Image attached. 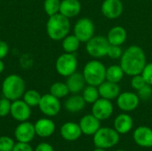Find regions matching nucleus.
<instances>
[{"label": "nucleus", "instance_id": "obj_1", "mask_svg": "<svg viewBox=\"0 0 152 151\" xmlns=\"http://www.w3.org/2000/svg\"><path fill=\"white\" fill-rule=\"evenodd\" d=\"M144 51L138 45H131L126 48L120 58V66L127 76L142 74L146 65Z\"/></svg>", "mask_w": 152, "mask_h": 151}, {"label": "nucleus", "instance_id": "obj_2", "mask_svg": "<svg viewBox=\"0 0 152 151\" xmlns=\"http://www.w3.org/2000/svg\"><path fill=\"white\" fill-rule=\"evenodd\" d=\"M69 30L70 22L69 18L60 12L49 16L46 22V33L52 40H62L69 35Z\"/></svg>", "mask_w": 152, "mask_h": 151}, {"label": "nucleus", "instance_id": "obj_3", "mask_svg": "<svg viewBox=\"0 0 152 151\" xmlns=\"http://www.w3.org/2000/svg\"><path fill=\"white\" fill-rule=\"evenodd\" d=\"M26 91L24 79L16 74L7 76L2 83L3 96L12 101L20 99Z\"/></svg>", "mask_w": 152, "mask_h": 151}, {"label": "nucleus", "instance_id": "obj_4", "mask_svg": "<svg viewBox=\"0 0 152 151\" xmlns=\"http://www.w3.org/2000/svg\"><path fill=\"white\" fill-rule=\"evenodd\" d=\"M82 74L87 85L98 87L106 80V67L101 61L92 60L85 65Z\"/></svg>", "mask_w": 152, "mask_h": 151}, {"label": "nucleus", "instance_id": "obj_5", "mask_svg": "<svg viewBox=\"0 0 152 151\" xmlns=\"http://www.w3.org/2000/svg\"><path fill=\"white\" fill-rule=\"evenodd\" d=\"M119 142V133L110 127L100 128L94 135V144L96 148L110 149L116 146Z\"/></svg>", "mask_w": 152, "mask_h": 151}, {"label": "nucleus", "instance_id": "obj_6", "mask_svg": "<svg viewBox=\"0 0 152 151\" xmlns=\"http://www.w3.org/2000/svg\"><path fill=\"white\" fill-rule=\"evenodd\" d=\"M55 69L59 75L62 77H69L77 69V59L74 53H64L60 55L55 61Z\"/></svg>", "mask_w": 152, "mask_h": 151}, {"label": "nucleus", "instance_id": "obj_7", "mask_svg": "<svg viewBox=\"0 0 152 151\" xmlns=\"http://www.w3.org/2000/svg\"><path fill=\"white\" fill-rule=\"evenodd\" d=\"M110 43L107 37L102 36H94L86 42V49L87 53L94 58H102L107 55Z\"/></svg>", "mask_w": 152, "mask_h": 151}, {"label": "nucleus", "instance_id": "obj_8", "mask_svg": "<svg viewBox=\"0 0 152 151\" xmlns=\"http://www.w3.org/2000/svg\"><path fill=\"white\" fill-rule=\"evenodd\" d=\"M40 111L46 117H55L61 111V104L60 99L52 95L51 93H46L42 95L40 102L38 104Z\"/></svg>", "mask_w": 152, "mask_h": 151}, {"label": "nucleus", "instance_id": "obj_9", "mask_svg": "<svg viewBox=\"0 0 152 151\" xmlns=\"http://www.w3.org/2000/svg\"><path fill=\"white\" fill-rule=\"evenodd\" d=\"M94 24L88 18L79 19L74 26V35L81 43H86L94 36Z\"/></svg>", "mask_w": 152, "mask_h": 151}, {"label": "nucleus", "instance_id": "obj_10", "mask_svg": "<svg viewBox=\"0 0 152 151\" xmlns=\"http://www.w3.org/2000/svg\"><path fill=\"white\" fill-rule=\"evenodd\" d=\"M114 108L110 100L104 98H99L92 107V114L99 120H107L113 113Z\"/></svg>", "mask_w": 152, "mask_h": 151}, {"label": "nucleus", "instance_id": "obj_11", "mask_svg": "<svg viewBox=\"0 0 152 151\" xmlns=\"http://www.w3.org/2000/svg\"><path fill=\"white\" fill-rule=\"evenodd\" d=\"M10 115L18 122L28 121L31 116V107H29L23 100H16L12 101Z\"/></svg>", "mask_w": 152, "mask_h": 151}, {"label": "nucleus", "instance_id": "obj_12", "mask_svg": "<svg viewBox=\"0 0 152 151\" xmlns=\"http://www.w3.org/2000/svg\"><path fill=\"white\" fill-rule=\"evenodd\" d=\"M140 99L137 93L132 92H124L117 98V104L118 108L126 112H130L136 109L139 106Z\"/></svg>", "mask_w": 152, "mask_h": 151}, {"label": "nucleus", "instance_id": "obj_13", "mask_svg": "<svg viewBox=\"0 0 152 151\" xmlns=\"http://www.w3.org/2000/svg\"><path fill=\"white\" fill-rule=\"evenodd\" d=\"M36 131L35 126L32 123L28 121L20 122V125H17L14 131L15 139L18 142H25L29 143L35 137Z\"/></svg>", "mask_w": 152, "mask_h": 151}, {"label": "nucleus", "instance_id": "obj_14", "mask_svg": "<svg viewBox=\"0 0 152 151\" xmlns=\"http://www.w3.org/2000/svg\"><path fill=\"white\" fill-rule=\"evenodd\" d=\"M124 11V5L121 0H104L102 4V14L110 20L118 18Z\"/></svg>", "mask_w": 152, "mask_h": 151}, {"label": "nucleus", "instance_id": "obj_15", "mask_svg": "<svg viewBox=\"0 0 152 151\" xmlns=\"http://www.w3.org/2000/svg\"><path fill=\"white\" fill-rule=\"evenodd\" d=\"M79 126L82 133L88 136L94 135V133L101 128V120L95 117L93 114H88L80 119Z\"/></svg>", "mask_w": 152, "mask_h": 151}, {"label": "nucleus", "instance_id": "obj_16", "mask_svg": "<svg viewBox=\"0 0 152 151\" xmlns=\"http://www.w3.org/2000/svg\"><path fill=\"white\" fill-rule=\"evenodd\" d=\"M134 142L142 148L152 147V129L148 126H139L133 134Z\"/></svg>", "mask_w": 152, "mask_h": 151}, {"label": "nucleus", "instance_id": "obj_17", "mask_svg": "<svg viewBox=\"0 0 152 151\" xmlns=\"http://www.w3.org/2000/svg\"><path fill=\"white\" fill-rule=\"evenodd\" d=\"M61 137L68 142H75L80 138L82 134L79 124L74 122H67L63 124L60 130Z\"/></svg>", "mask_w": 152, "mask_h": 151}, {"label": "nucleus", "instance_id": "obj_18", "mask_svg": "<svg viewBox=\"0 0 152 151\" xmlns=\"http://www.w3.org/2000/svg\"><path fill=\"white\" fill-rule=\"evenodd\" d=\"M86 79L82 73L79 72H74L70 76L67 77L66 85L69 88V91L72 94L79 93L84 90L86 87Z\"/></svg>", "mask_w": 152, "mask_h": 151}, {"label": "nucleus", "instance_id": "obj_19", "mask_svg": "<svg viewBox=\"0 0 152 151\" xmlns=\"http://www.w3.org/2000/svg\"><path fill=\"white\" fill-rule=\"evenodd\" d=\"M36 134L42 138H47L53 134L55 132V124L50 118H40L35 125Z\"/></svg>", "mask_w": 152, "mask_h": 151}, {"label": "nucleus", "instance_id": "obj_20", "mask_svg": "<svg viewBox=\"0 0 152 151\" xmlns=\"http://www.w3.org/2000/svg\"><path fill=\"white\" fill-rule=\"evenodd\" d=\"M99 93L101 98H104L107 100H114L117 99L118 96L120 94V87L118 86V83L110 82L105 80L98 86Z\"/></svg>", "mask_w": 152, "mask_h": 151}, {"label": "nucleus", "instance_id": "obj_21", "mask_svg": "<svg viewBox=\"0 0 152 151\" xmlns=\"http://www.w3.org/2000/svg\"><path fill=\"white\" fill-rule=\"evenodd\" d=\"M81 12V3L78 0H61L60 13L70 19L77 16Z\"/></svg>", "mask_w": 152, "mask_h": 151}, {"label": "nucleus", "instance_id": "obj_22", "mask_svg": "<svg viewBox=\"0 0 152 151\" xmlns=\"http://www.w3.org/2000/svg\"><path fill=\"white\" fill-rule=\"evenodd\" d=\"M134 126V120L131 116L126 113L119 114L114 120V129L119 134L128 133Z\"/></svg>", "mask_w": 152, "mask_h": 151}, {"label": "nucleus", "instance_id": "obj_23", "mask_svg": "<svg viewBox=\"0 0 152 151\" xmlns=\"http://www.w3.org/2000/svg\"><path fill=\"white\" fill-rule=\"evenodd\" d=\"M127 37L126 30L121 26H115L110 29L108 32L107 39L110 44L115 45H122Z\"/></svg>", "mask_w": 152, "mask_h": 151}, {"label": "nucleus", "instance_id": "obj_24", "mask_svg": "<svg viewBox=\"0 0 152 151\" xmlns=\"http://www.w3.org/2000/svg\"><path fill=\"white\" fill-rule=\"evenodd\" d=\"M86 103V102L85 101L83 96L77 93L67 99L64 103V108L70 113H77L85 108Z\"/></svg>", "mask_w": 152, "mask_h": 151}, {"label": "nucleus", "instance_id": "obj_25", "mask_svg": "<svg viewBox=\"0 0 152 151\" xmlns=\"http://www.w3.org/2000/svg\"><path fill=\"white\" fill-rule=\"evenodd\" d=\"M80 40L73 34V35H68L62 39V49L65 53H75L79 46H80Z\"/></svg>", "mask_w": 152, "mask_h": 151}, {"label": "nucleus", "instance_id": "obj_26", "mask_svg": "<svg viewBox=\"0 0 152 151\" xmlns=\"http://www.w3.org/2000/svg\"><path fill=\"white\" fill-rule=\"evenodd\" d=\"M124 70L120 65H112L106 69V80L113 83H118L123 79Z\"/></svg>", "mask_w": 152, "mask_h": 151}, {"label": "nucleus", "instance_id": "obj_27", "mask_svg": "<svg viewBox=\"0 0 152 151\" xmlns=\"http://www.w3.org/2000/svg\"><path fill=\"white\" fill-rule=\"evenodd\" d=\"M82 96L86 103H90V104L94 103L100 97L98 87L87 85L82 91Z\"/></svg>", "mask_w": 152, "mask_h": 151}, {"label": "nucleus", "instance_id": "obj_28", "mask_svg": "<svg viewBox=\"0 0 152 151\" xmlns=\"http://www.w3.org/2000/svg\"><path fill=\"white\" fill-rule=\"evenodd\" d=\"M50 93L58 99H61L66 97L69 93V91L66 83L55 82L50 86Z\"/></svg>", "mask_w": 152, "mask_h": 151}, {"label": "nucleus", "instance_id": "obj_29", "mask_svg": "<svg viewBox=\"0 0 152 151\" xmlns=\"http://www.w3.org/2000/svg\"><path fill=\"white\" fill-rule=\"evenodd\" d=\"M42 95L36 90H28L25 91L22 98L23 101L29 106V107H38V104L40 102Z\"/></svg>", "mask_w": 152, "mask_h": 151}, {"label": "nucleus", "instance_id": "obj_30", "mask_svg": "<svg viewBox=\"0 0 152 151\" xmlns=\"http://www.w3.org/2000/svg\"><path fill=\"white\" fill-rule=\"evenodd\" d=\"M61 0H45L44 10L48 16L54 15L60 12Z\"/></svg>", "mask_w": 152, "mask_h": 151}, {"label": "nucleus", "instance_id": "obj_31", "mask_svg": "<svg viewBox=\"0 0 152 151\" xmlns=\"http://www.w3.org/2000/svg\"><path fill=\"white\" fill-rule=\"evenodd\" d=\"M123 50L121 48V45H115V44H110L107 55L112 59V60H118L120 59L123 55Z\"/></svg>", "mask_w": 152, "mask_h": 151}, {"label": "nucleus", "instance_id": "obj_32", "mask_svg": "<svg viewBox=\"0 0 152 151\" xmlns=\"http://www.w3.org/2000/svg\"><path fill=\"white\" fill-rule=\"evenodd\" d=\"M15 143L14 141L9 136L0 137V151H12Z\"/></svg>", "mask_w": 152, "mask_h": 151}, {"label": "nucleus", "instance_id": "obj_33", "mask_svg": "<svg viewBox=\"0 0 152 151\" xmlns=\"http://www.w3.org/2000/svg\"><path fill=\"white\" fill-rule=\"evenodd\" d=\"M11 105H12V101L4 97L0 99V117H6L10 114Z\"/></svg>", "mask_w": 152, "mask_h": 151}, {"label": "nucleus", "instance_id": "obj_34", "mask_svg": "<svg viewBox=\"0 0 152 151\" xmlns=\"http://www.w3.org/2000/svg\"><path fill=\"white\" fill-rule=\"evenodd\" d=\"M137 95L140 100L142 101H149L152 97V87L150 85H145L140 90L137 91Z\"/></svg>", "mask_w": 152, "mask_h": 151}, {"label": "nucleus", "instance_id": "obj_35", "mask_svg": "<svg viewBox=\"0 0 152 151\" xmlns=\"http://www.w3.org/2000/svg\"><path fill=\"white\" fill-rule=\"evenodd\" d=\"M145 85H146V82H145L144 78L142 77V74L133 76V78L131 79V85L134 89L138 91L142 87H143Z\"/></svg>", "mask_w": 152, "mask_h": 151}, {"label": "nucleus", "instance_id": "obj_36", "mask_svg": "<svg viewBox=\"0 0 152 151\" xmlns=\"http://www.w3.org/2000/svg\"><path fill=\"white\" fill-rule=\"evenodd\" d=\"M142 76L144 78L146 84L152 86V62L145 65L142 72Z\"/></svg>", "mask_w": 152, "mask_h": 151}, {"label": "nucleus", "instance_id": "obj_37", "mask_svg": "<svg viewBox=\"0 0 152 151\" xmlns=\"http://www.w3.org/2000/svg\"><path fill=\"white\" fill-rule=\"evenodd\" d=\"M12 151H34V150L28 143L18 142L14 145Z\"/></svg>", "mask_w": 152, "mask_h": 151}, {"label": "nucleus", "instance_id": "obj_38", "mask_svg": "<svg viewBox=\"0 0 152 151\" xmlns=\"http://www.w3.org/2000/svg\"><path fill=\"white\" fill-rule=\"evenodd\" d=\"M9 53V45L6 42L0 40V60H4Z\"/></svg>", "mask_w": 152, "mask_h": 151}, {"label": "nucleus", "instance_id": "obj_39", "mask_svg": "<svg viewBox=\"0 0 152 151\" xmlns=\"http://www.w3.org/2000/svg\"><path fill=\"white\" fill-rule=\"evenodd\" d=\"M34 151H54L53 146L47 142H41L39 143Z\"/></svg>", "mask_w": 152, "mask_h": 151}, {"label": "nucleus", "instance_id": "obj_40", "mask_svg": "<svg viewBox=\"0 0 152 151\" xmlns=\"http://www.w3.org/2000/svg\"><path fill=\"white\" fill-rule=\"evenodd\" d=\"M4 70V63L3 60H0V74H2Z\"/></svg>", "mask_w": 152, "mask_h": 151}, {"label": "nucleus", "instance_id": "obj_41", "mask_svg": "<svg viewBox=\"0 0 152 151\" xmlns=\"http://www.w3.org/2000/svg\"><path fill=\"white\" fill-rule=\"evenodd\" d=\"M94 151H106V150H104V149H101V148H96V149H95Z\"/></svg>", "mask_w": 152, "mask_h": 151}, {"label": "nucleus", "instance_id": "obj_42", "mask_svg": "<svg viewBox=\"0 0 152 151\" xmlns=\"http://www.w3.org/2000/svg\"><path fill=\"white\" fill-rule=\"evenodd\" d=\"M116 151H126V150H116Z\"/></svg>", "mask_w": 152, "mask_h": 151}]
</instances>
